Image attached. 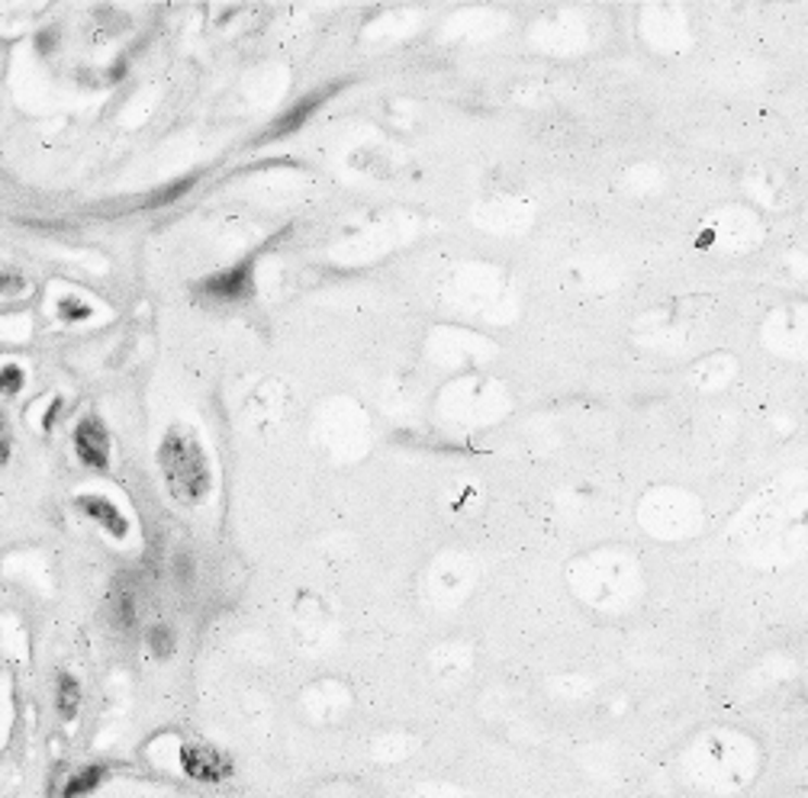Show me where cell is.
<instances>
[{"mask_svg":"<svg viewBox=\"0 0 808 798\" xmlns=\"http://www.w3.org/2000/svg\"><path fill=\"white\" fill-rule=\"evenodd\" d=\"M728 550L750 570H790L808 560V470L793 467L757 486L728 519Z\"/></svg>","mask_w":808,"mask_h":798,"instance_id":"obj_1","label":"cell"},{"mask_svg":"<svg viewBox=\"0 0 808 798\" xmlns=\"http://www.w3.org/2000/svg\"><path fill=\"white\" fill-rule=\"evenodd\" d=\"M763 770V747L747 727L706 724L680 753V776L703 796H744Z\"/></svg>","mask_w":808,"mask_h":798,"instance_id":"obj_2","label":"cell"},{"mask_svg":"<svg viewBox=\"0 0 808 798\" xmlns=\"http://www.w3.org/2000/svg\"><path fill=\"white\" fill-rule=\"evenodd\" d=\"M570 596L606 619L634 612L647 596V573L641 557L622 544H596L564 563Z\"/></svg>","mask_w":808,"mask_h":798,"instance_id":"obj_3","label":"cell"},{"mask_svg":"<svg viewBox=\"0 0 808 798\" xmlns=\"http://www.w3.org/2000/svg\"><path fill=\"white\" fill-rule=\"evenodd\" d=\"M634 522L660 544H686L706 529V503L683 483H654L637 496Z\"/></svg>","mask_w":808,"mask_h":798,"instance_id":"obj_4","label":"cell"},{"mask_svg":"<svg viewBox=\"0 0 808 798\" xmlns=\"http://www.w3.org/2000/svg\"><path fill=\"white\" fill-rule=\"evenodd\" d=\"M703 326H706V313H699L696 303L690 300L657 303L631 322V342L647 355H683L690 345L699 342Z\"/></svg>","mask_w":808,"mask_h":798,"instance_id":"obj_5","label":"cell"},{"mask_svg":"<svg viewBox=\"0 0 808 798\" xmlns=\"http://www.w3.org/2000/svg\"><path fill=\"white\" fill-rule=\"evenodd\" d=\"M599 39L596 13L586 7H551L541 10L529 26V42L535 52L551 59H577L586 55Z\"/></svg>","mask_w":808,"mask_h":798,"instance_id":"obj_6","label":"cell"},{"mask_svg":"<svg viewBox=\"0 0 808 798\" xmlns=\"http://www.w3.org/2000/svg\"><path fill=\"white\" fill-rule=\"evenodd\" d=\"M159 467H162V477L168 483V493L178 503L197 506L210 496V486H213L210 460H206L200 442L187 429L165 432V439L159 444Z\"/></svg>","mask_w":808,"mask_h":798,"instance_id":"obj_7","label":"cell"},{"mask_svg":"<svg viewBox=\"0 0 808 798\" xmlns=\"http://www.w3.org/2000/svg\"><path fill=\"white\" fill-rule=\"evenodd\" d=\"M767 239V216L750 203H721L706 213L699 242L721 258H747Z\"/></svg>","mask_w":808,"mask_h":798,"instance_id":"obj_8","label":"cell"},{"mask_svg":"<svg viewBox=\"0 0 808 798\" xmlns=\"http://www.w3.org/2000/svg\"><path fill=\"white\" fill-rule=\"evenodd\" d=\"M634 33L654 55L677 59L693 46V16L683 3H644L634 13Z\"/></svg>","mask_w":808,"mask_h":798,"instance_id":"obj_9","label":"cell"},{"mask_svg":"<svg viewBox=\"0 0 808 798\" xmlns=\"http://www.w3.org/2000/svg\"><path fill=\"white\" fill-rule=\"evenodd\" d=\"M760 345L773 357L808 364V300H786L760 319Z\"/></svg>","mask_w":808,"mask_h":798,"instance_id":"obj_10","label":"cell"},{"mask_svg":"<svg viewBox=\"0 0 808 798\" xmlns=\"http://www.w3.org/2000/svg\"><path fill=\"white\" fill-rule=\"evenodd\" d=\"M741 187H744V197L754 210L760 213H783L790 210L793 203V183L790 178L767 165V162H754L741 172Z\"/></svg>","mask_w":808,"mask_h":798,"instance_id":"obj_11","label":"cell"},{"mask_svg":"<svg viewBox=\"0 0 808 798\" xmlns=\"http://www.w3.org/2000/svg\"><path fill=\"white\" fill-rule=\"evenodd\" d=\"M626 270H622V262H616L613 255H603V252H586V255H577L570 258L567 267H564V280L580 290V293H609V290H619Z\"/></svg>","mask_w":808,"mask_h":798,"instance_id":"obj_12","label":"cell"},{"mask_svg":"<svg viewBox=\"0 0 808 798\" xmlns=\"http://www.w3.org/2000/svg\"><path fill=\"white\" fill-rule=\"evenodd\" d=\"M737 377H741V357L731 352H709V355L696 357L686 370L690 387L706 396L724 393Z\"/></svg>","mask_w":808,"mask_h":798,"instance_id":"obj_13","label":"cell"},{"mask_svg":"<svg viewBox=\"0 0 808 798\" xmlns=\"http://www.w3.org/2000/svg\"><path fill=\"white\" fill-rule=\"evenodd\" d=\"M197 293L216 303H239L245 296L255 293V262L242 258L239 265H232L229 270H219L206 280L197 283Z\"/></svg>","mask_w":808,"mask_h":798,"instance_id":"obj_14","label":"cell"},{"mask_svg":"<svg viewBox=\"0 0 808 798\" xmlns=\"http://www.w3.org/2000/svg\"><path fill=\"white\" fill-rule=\"evenodd\" d=\"M180 770L193 783H223L236 773L232 760L213 744H184L178 753Z\"/></svg>","mask_w":808,"mask_h":798,"instance_id":"obj_15","label":"cell"},{"mask_svg":"<svg viewBox=\"0 0 808 798\" xmlns=\"http://www.w3.org/2000/svg\"><path fill=\"white\" fill-rule=\"evenodd\" d=\"M75 454L85 467H93V470L110 467V432L97 416H85L75 426Z\"/></svg>","mask_w":808,"mask_h":798,"instance_id":"obj_16","label":"cell"},{"mask_svg":"<svg viewBox=\"0 0 808 798\" xmlns=\"http://www.w3.org/2000/svg\"><path fill=\"white\" fill-rule=\"evenodd\" d=\"M490 216H493V229L500 232H526L535 219H539V200H529V197H500L490 203Z\"/></svg>","mask_w":808,"mask_h":798,"instance_id":"obj_17","label":"cell"},{"mask_svg":"<svg viewBox=\"0 0 808 798\" xmlns=\"http://www.w3.org/2000/svg\"><path fill=\"white\" fill-rule=\"evenodd\" d=\"M619 187H622L629 197H637V200L657 197V193L667 190V172H664V165L641 159V162H631L629 168L619 175Z\"/></svg>","mask_w":808,"mask_h":798,"instance_id":"obj_18","label":"cell"},{"mask_svg":"<svg viewBox=\"0 0 808 798\" xmlns=\"http://www.w3.org/2000/svg\"><path fill=\"white\" fill-rule=\"evenodd\" d=\"M75 506L88 516L90 522H97V525L110 534V537L123 541V537L129 534V519H126V516L119 512V506H116V503H110L106 496L88 493V496H78V499H75Z\"/></svg>","mask_w":808,"mask_h":798,"instance_id":"obj_19","label":"cell"},{"mask_svg":"<svg viewBox=\"0 0 808 798\" xmlns=\"http://www.w3.org/2000/svg\"><path fill=\"white\" fill-rule=\"evenodd\" d=\"M323 100V93H310V97H303V100H296L287 113H280L274 123H270L268 129H265V136L258 139V142H274V139H283V136H293L306 119H310V113L316 110V103Z\"/></svg>","mask_w":808,"mask_h":798,"instance_id":"obj_20","label":"cell"},{"mask_svg":"<svg viewBox=\"0 0 808 798\" xmlns=\"http://www.w3.org/2000/svg\"><path fill=\"white\" fill-rule=\"evenodd\" d=\"M777 277L790 287H806L808 283V245H796L777 258Z\"/></svg>","mask_w":808,"mask_h":798,"instance_id":"obj_21","label":"cell"},{"mask_svg":"<svg viewBox=\"0 0 808 798\" xmlns=\"http://www.w3.org/2000/svg\"><path fill=\"white\" fill-rule=\"evenodd\" d=\"M106 776H110V767H106V763L81 767L75 776H68V783H65V789H62V798H88L97 786H103Z\"/></svg>","mask_w":808,"mask_h":798,"instance_id":"obj_22","label":"cell"},{"mask_svg":"<svg viewBox=\"0 0 808 798\" xmlns=\"http://www.w3.org/2000/svg\"><path fill=\"white\" fill-rule=\"evenodd\" d=\"M55 709L62 721H75L81 711V686L72 673H59L55 680Z\"/></svg>","mask_w":808,"mask_h":798,"instance_id":"obj_23","label":"cell"},{"mask_svg":"<svg viewBox=\"0 0 808 798\" xmlns=\"http://www.w3.org/2000/svg\"><path fill=\"white\" fill-rule=\"evenodd\" d=\"M146 641H149V650L159 657V660H168L175 650H178V637H175V631L165 624V621H155V624H149V631H146Z\"/></svg>","mask_w":808,"mask_h":798,"instance_id":"obj_24","label":"cell"},{"mask_svg":"<svg viewBox=\"0 0 808 798\" xmlns=\"http://www.w3.org/2000/svg\"><path fill=\"white\" fill-rule=\"evenodd\" d=\"M564 702H577V699H586L590 696V680H583V676H577V673H564V676H557V680H551L547 683Z\"/></svg>","mask_w":808,"mask_h":798,"instance_id":"obj_25","label":"cell"},{"mask_svg":"<svg viewBox=\"0 0 808 798\" xmlns=\"http://www.w3.org/2000/svg\"><path fill=\"white\" fill-rule=\"evenodd\" d=\"M193 175L190 178H180L175 180V183H168V187H162V190H155L152 197H149V203L146 206H152V210H159V206H168V203H175V200H180L190 187H193Z\"/></svg>","mask_w":808,"mask_h":798,"instance_id":"obj_26","label":"cell"},{"mask_svg":"<svg viewBox=\"0 0 808 798\" xmlns=\"http://www.w3.org/2000/svg\"><path fill=\"white\" fill-rule=\"evenodd\" d=\"M55 309H59V316L65 319V322H85L90 319V309L88 303H81V300H75V296H62L59 303H55Z\"/></svg>","mask_w":808,"mask_h":798,"instance_id":"obj_27","label":"cell"},{"mask_svg":"<svg viewBox=\"0 0 808 798\" xmlns=\"http://www.w3.org/2000/svg\"><path fill=\"white\" fill-rule=\"evenodd\" d=\"M113 621L119 628H132L136 624V609H132V596L123 593V596H113Z\"/></svg>","mask_w":808,"mask_h":798,"instance_id":"obj_28","label":"cell"},{"mask_svg":"<svg viewBox=\"0 0 808 798\" xmlns=\"http://www.w3.org/2000/svg\"><path fill=\"white\" fill-rule=\"evenodd\" d=\"M23 370L16 364H3L0 367V393H20L23 390Z\"/></svg>","mask_w":808,"mask_h":798,"instance_id":"obj_29","label":"cell"},{"mask_svg":"<svg viewBox=\"0 0 808 798\" xmlns=\"http://www.w3.org/2000/svg\"><path fill=\"white\" fill-rule=\"evenodd\" d=\"M13 439H10V426H7V419L0 416V460L7 464L10 460V451H13Z\"/></svg>","mask_w":808,"mask_h":798,"instance_id":"obj_30","label":"cell"},{"mask_svg":"<svg viewBox=\"0 0 808 798\" xmlns=\"http://www.w3.org/2000/svg\"><path fill=\"white\" fill-rule=\"evenodd\" d=\"M460 580H464V573H460L457 567H449V570L442 573V583L449 586V593H457V590H460Z\"/></svg>","mask_w":808,"mask_h":798,"instance_id":"obj_31","label":"cell"},{"mask_svg":"<svg viewBox=\"0 0 808 798\" xmlns=\"http://www.w3.org/2000/svg\"><path fill=\"white\" fill-rule=\"evenodd\" d=\"M178 580L187 586L190 580H193V560L187 557V554H180V560H178Z\"/></svg>","mask_w":808,"mask_h":798,"instance_id":"obj_32","label":"cell"},{"mask_svg":"<svg viewBox=\"0 0 808 798\" xmlns=\"http://www.w3.org/2000/svg\"><path fill=\"white\" fill-rule=\"evenodd\" d=\"M59 413H62V400H52V406H49V413L42 416V429H46V432H52V426H55V419H59Z\"/></svg>","mask_w":808,"mask_h":798,"instance_id":"obj_33","label":"cell"},{"mask_svg":"<svg viewBox=\"0 0 808 798\" xmlns=\"http://www.w3.org/2000/svg\"><path fill=\"white\" fill-rule=\"evenodd\" d=\"M13 290H23V280L10 277V274H0V293H13Z\"/></svg>","mask_w":808,"mask_h":798,"instance_id":"obj_34","label":"cell"},{"mask_svg":"<svg viewBox=\"0 0 808 798\" xmlns=\"http://www.w3.org/2000/svg\"><path fill=\"white\" fill-rule=\"evenodd\" d=\"M36 42H39V49L52 52V46H55V33H49V36H46V33H39V39H36Z\"/></svg>","mask_w":808,"mask_h":798,"instance_id":"obj_35","label":"cell"}]
</instances>
